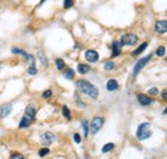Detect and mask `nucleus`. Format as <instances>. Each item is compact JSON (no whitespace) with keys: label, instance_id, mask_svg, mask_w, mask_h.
I'll return each instance as SVG.
<instances>
[{"label":"nucleus","instance_id":"412c9836","mask_svg":"<svg viewBox=\"0 0 167 159\" xmlns=\"http://www.w3.org/2000/svg\"><path fill=\"white\" fill-rule=\"evenodd\" d=\"M62 114H63L64 118L71 119V112H69V109H68L67 105H63V107H62Z\"/></svg>","mask_w":167,"mask_h":159},{"label":"nucleus","instance_id":"4be33fe9","mask_svg":"<svg viewBox=\"0 0 167 159\" xmlns=\"http://www.w3.org/2000/svg\"><path fill=\"white\" fill-rule=\"evenodd\" d=\"M64 77H66L67 80H72L75 77V71L72 68H68L66 72H64Z\"/></svg>","mask_w":167,"mask_h":159},{"label":"nucleus","instance_id":"7c9ffc66","mask_svg":"<svg viewBox=\"0 0 167 159\" xmlns=\"http://www.w3.org/2000/svg\"><path fill=\"white\" fill-rule=\"evenodd\" d=\"M75 99H76V101H77V105H80V107H85V104H84V101L82 100H80V98H78V95L76 94V95H75Z\"/></svg>","mask_w":167,"mask_h":159},{"label":"nucleus","instance_id":"20e7f679","mask_svg":"<svg viewBox=\"0 0 167 159\" xmlns=\"http://www.w3.org/2000/svg\"><path fill=\"white\" fill-rule=\"evenodd\" d=\"M152 59V54H149V55H147V57H144V58H142V59H139L138 62L135 63V65H134V69H132V76H138L139 75V72L142 71L145 65L148 64V62Z\"/></svg>","mask_w":167,"mask_h":159},{"label":"nucleus","instance_id":"6e6552de","mask_svg":"<svg viewBox=\"0 0 167 159\" xmlns=\"http://www.w3.org/2000/svg\"><path fill=\"white\" fill-rule=\"evenodd\" d=\"M155 31L158 34H167V21L166 19H159L155 22V26H154Z\"/></svg>","mask_w":167,"mask_h":159},{"label":"nucleus","instance_id":"5701e85b","mask_svg":"<svg viewBox=\"0 0 167 159\" xmlns=\"http://www.w3.org/2000/svg\"><path fill=\"white\" fill-rule=\"evenodd\" d=\"M55 65H57V68L59 69V71H63L64 69V67H66V64H64V62H63V59H55Z\"/></svg>","mask_w":167,"mask_h":159},{"label":"nucleus","instance_id":"473e14b6","mask_svg":"<svg viewBox=\"0 0 167 159\" xmlns=\"http://www.w3.org/2000/svg\"><path fill=\"white\" fill-rule=\"evenodd\" d=\"M162 99H163V100H166V101H167V90H166V91H163V92H162Z\"/></svg>","mask_w":167,"mask_h":159},{"label":"nucleus","instance_id":"6ab92c4d","mask_svg":"<svg viewBox=\"0 0 167 159\" xmlns=\"http://www.w3.org/2000/svg\"><path fill=\"white\" fill-rule=\"evenodd\" d=\"M113 149H115V144L113 142H108V144H105L103 147H102V153H109V151H112Z\"/></svg>","mask_w":167,"mask_h":159},{"label":"nucleus","instance_id":"aec40b11","mask_svg":"<svg viewBox=\"0 0 167 159\" xmlns=\"http://www.w3.org/2000/svg\"><path fill=\"white\" fill-rule=\"evenodd\" d=\"M81 126H82V130H84V135H85V137H88V135H89V122L86 119H84L82 122H81Z\"/></svg>","mask_w":167,"mask_h":159},{"label":"nucleus","instance_id":"f8f14e48","mask_svg":"<svg viewBox=\"0 0 167 159\" xmlns=\"http://www.w3.org/2000/svg\"><path fill=\"white\" fill-rule=\"evenodd\" d=\"M122 44H121V41H113L112 42V57L115 58V57H117V55H120L121 54V49H122Z\"/></svg>","mask_w":167,"mask_h":159},{"label":"nucleus","instance_id":"f257e3e1","mask_svg":"<svg viewBox=\"0 0 167 159\" xmlns=\"http://www.w3.org/2000/svg\"><path fill=\"white\" fill-rule=\"evenodd\" d=\"M77 89L82 92V94L90 96L91 99H96V98L99 96V90L98 87L94 86L91 82L86 81V80H78L77 81Z\"/></svg>","mask_w":167,"mask_h":159},{"label":"nucleus","instance_id":"dca6fc26","mask_svg":"<svg viewBox=\"0 0 167 159\" xmlns=\"http://www.w3.org/2000/svg\"><path fill=\"white\" fill-rule=\"evenodd\" d=\"M147 46H148V42H143L138 49H135V51L132 53V55L136 57V55H139V54H142V53L145 50V49H147Z\"/></svg>","mask_w":167,"mask_h":159},{"label":"nucleus","instance_id":"4468645a","mask_svg":"<svg viewBox=\"0 0 167 159\" xmlns=\"http://www.w3.org/2000/svg\"><path fill=\"white\" fill-rule=\"evenodd\" d=\"M90 71V65L89 64H84V63H80L77 65V72L80 75H86Z\"/></svg>","mask_w":167,"mask_h":159},{"label":"nucleus","instance_id":"7ed1b4c3","mask_svg":"<svg viewBox=\"0 0 167 159\" xmlns=\"http://www.w3.org/2000/svg\"><path fill=\"white\" fill-rule=\"evenodd\" d=\"M103 124H104V118L103 117H94L93 121H91V123L89 124V132L91 135L98 134V131L103 127Z\"/></svg>","mask_w":167,"mask_h":159},{"label":"nucleus","instance_id":"9b49d317","mask_svg":"<svg viewBox=\"0 0 167 159\" xmlns=\"http://www.w3.org/2000/svg\"><path fill=\"white\" fill-rule=\"evenodd\" d=\"M136 99H138V101L140 103V105H144V107L150 105V104L153 103V100L150 99V96L144 95V94H139V95L136 96Z\"/></svg>","mask_w":167,"mask_h":159},{"label":"nucleus","instance_id":"72a5a7b5","mask_svg":"<svg viewBox=\"0 0 167 159\" xmlns=\"http://www.w3.org/2000/svg\"><path fill=\"white\" fill-rule=\"evenodd\" d=\"M163 114H167V108H166L165 111H163Z\"/></svg>","mask_w":167,"mask_h":159},{"label":"nucleus","instance_id":"cd10ccee","mask_svg":"<svg viewBox=\"0 0 167 159\" xmlns=\"http://www.w3.org/2000/svg\"><path fill=\"white\" fill-rule=\"evenodd\" d=\"M104 69H107V71H112V69H115V63H113V62H105V64H104Z\"/></svg>","mask_w":167,"mask_h":159},{"label":"nucleus","instance_id":"bb28decb","mask_svg":"<svg viewBox=\"0 0 167 159\" xmlns=\"http://www.w3.org/2000/svg\"><path fill=\"white\" fill-rule=\"evenodd\" d=\"M9 159H26L22 154H19V153H12L9 157Z\"/></svg>","mask_w":167,"mask_h":159},{"label":"nucleus","instance_id":"f3484780","mask_svg":"<svg viewBox=\"0 0 167 159\" xmlns=\"http://www.w3.org/2000/svg\"><path fill=\"white\" fill-rule=\"evenodd\" d=\"M37 58L40 59V62H41L42 65H48V64H49V62H48V57L44 54V51H39V53H37Z\"/></svg>","mask_w":167,"mask_h":159},{"label":"nucleus","instance_id":"2f4dec72","mask_svg":"<svg viewBox=\"0 0 167 159\" xmlns=\"http://www.w3.org/2000/svg\"><path fill=\"white\" fill-rule=\"evenodd\" d=\"M73 140H75V142L80 144V142H81V136H80V134H75L73 135Z\"/></svg>","mask_w":167,"mask_h":159},{"label":"nucleus","instance_id":"39448f33","mask_svg":"<svg viewBox=\"0 0 167 159\" xmlns=\"http://www.w3.org/2000/svg\"><path fill=\"white\" fill-rule=\"evenodd\" d=\"M120 41L123 46H132L138 42V36L135 34H125L122 35Z\"/></svg>","mask_w":167,"mask_h":159},{"label":"nucleus","instance_id":"ddd939ff","mask_svg":"<svg viewBox=\"0 0 167 159\" xmlns=\"http://www.w3.org/2000/svg\"><path fill=\"white\" fill-rule=\"evenodd\" d=\"M105 87H107V90H108V91H116V90H118V87H120V86H118L117 80L111 78V80L107 81Z\"/></svg>","mask_w":167,"mask_h":159},{"label":"nucleus","instance_id":"9d476101","mask_svg":"<svg viewBox=\"0 0 167 159\" xmlns=\"http://www.w3.org/2000/svg\"><path fill=\"white\" fill-rule=\"evenodd\" d=\"M25 116L28 117L31 121H34L35 117H36V107L34 104H28L27 107H26V111H25Z\"/></svg>","mask_w":167,"mask_h":159},{"label":"nucleus","instance_id":"b1692460","mask_svg":"<svg viewBox=\"0 0 167 159\" xmlns=\"http://www.w3.org/2000/svg\"><path fill=\"white\" fill-rule=\"evenodd\" d=\"M166 54V48L165 46H159L157 50H155V55L157 57H163Z\"/></svg>","mask_w":167,"mask_h":159},{"label":"nucleus","instance_id":"a878e982","mask_svg":"<svg viewBox=\"0 0 167 159\" xmlns=\"http://www.w3.org/2000/svg\"><path fill=\"white\" fill-rule=\"evenodd\" d=\"M50 153V150L48 149V147H42V149H40L39 150V155L42 158V157H45V155H48Z\"/></svg>","mask_w":167,"mask_h":159},{"label":"nucleus","instance_id":"a211bd4d","mask_svg":"<svg viewBox=\"0 0 167 159\" xmlns=\"http://www.w3.org/2000/svg\"><path fill=\"white\" fill-rule=\"evenodd\" d=\"M27 72H28V75H31V76H35V75L37 73V68H36V65H35L34 59L31 60V64H30V67H28V69H27Z\"/></svg>","mask_w":167,"mask_h":159},{"label":"nucleus","instance_id":"423d86ee","mask_svg":"<svg viewBox=\"0 0 167 159\" xmlns=\"http://www.w3.org/2000/svg\"><path fill=\"white\" fill-rule=\"evenodd\" d=\"M85 59L90 63H96L99 60V54L94 49H89V50L85 51Z\"/></svg>","mask_w":167,"mask_h":159},{"label":"nucleus","instance_id":"0eeeda50","mask_svg":"<svg viewBox=\"0 0 167 159\" xmlns=\"http://www.w3.org/2000/svg\"><path fill=\"white\" fill-rule=\"evenodd\" d=\"M13 111V105L10 103H5V104H2L0 105V117L2 118H5L8 117L10 113Z\"/></svg>","mask_w":167,"mask_h":159},{"label":"nucleus","instance_id":"393cba45","mask_svg":"<svg viewBox=\"0 0 167 159\" xmlns=\"http://www.w3.org/2000/svg\"><path fill=\"white\" fill-rule=\"evenodd\" d=\"M73 0H64V3H63V8L64 9H69V8H72L73 7Z\"/></svg>","mask_w":167,"mask_h":159},{"label":"nucleus","instance_id":"f03ea898","mask_svg":"<svg viewBox=\"0 0 167 159\" xmlns=\"http://www.w3.org/2000/svg\"><path fill=\"white\" fill-rule=\"evenodd\" d=\"M152 136V131H150V124L148 122H143L142 124L138 127L136 130V137L138 140L143 141V140H147Z\"/></svg>","mask_w":167,"mask_h":159},{"label":"nucleus","instance_id":"c756f323","mask_svg":"<svg viewBox=\"0 0 167 159\" xmlns=\"http://www.w3.org/2000/svg\"><path fill=\"white\" fill-rule=\"evenodd\" d=\"M52 95H53L52 90H45L44 92H42V98H44V99H48V98H50Z\"/></svg>","mask_w":167,"mask_h":159},{"label":"nucleus","instance_id":"2eb2a0df","mask_svg":"<svg viewBox=\"0 0 167 159\" xmlns=\"http://www.w3.org/2000/svg\"><path fill=\"white\" fill-rule=\"evenodd\" d=\"M31 122H32V121H31L28 117H26V116H25L22 119H21V122H19V126H18V127H19V128H27V127H30Z\"/></svg>","mask_w":167,"mask_h":159},{"label":"nucleus","instance_id":"1a4fd4ad","mask_svg":"<svg viewBox=\"0 0 167 159\" xmlns=\"http://www.w3.org/2000/svg\"><path fill=\"white\" fill-rule=\"evenodd\" d=\"M40 140H41V142L44 145H50L52 142L55 140V136H54V134H52V132H44L41 135Z\"/></svg>","mask_w":167,"mask_h":159},{"label":"nucleus","instance_id":"c85d7f7f","mask_svg":"<svg viewBox=\"0 0 167 159\" xmlns=\"http://www.w3.org/2000/svg\"><path fill=\"white\" fill-rule=\"evenodd\" d=\"M149 95L150 96H155V95H158V89L157 87H152V89H149Z\"/></svg>","mask_w":167,"mask_h":159}]
</instances>
